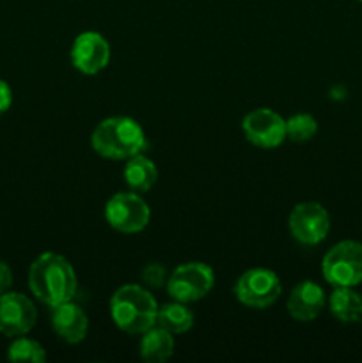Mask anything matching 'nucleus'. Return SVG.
Here are the masks:
<instances>
[{"mask_svg":"<svg viewBox=\"0 0 362 363\" xmlns=\"http://www.w3.org/2000/svg\"><path fill=\"white\" fill-rule=\"evenodd\" d=\"M28 287L41 303L57 307L73 300L77 294V273L66 257L55 252H45L28 268Z\"/></svg>","mask_w":362,"mask_h":363,"instance_id":"f257e3e1","label":"nucleus"},{"mask_svg":"<svg viewBox=\"0 0 362 363\" xmlns=\"http://www.w3.org/2000/svg\"><path fill=\"white\" fill-rule=\"evenodd\" d=\"M91 147L96 155L109 160H128L148 149L144 128L126 116L103 119L91 135Z\"/></svg>","mask_w":362,"mask_h":363,"instance_id":"f03ea898","label":"nucleus"},{"mask_svg":"<svg viewBox=\"0 0 362 363\" xmlns=\"http://www.w3.org/2000/svg\"><path fill=\"white\" fill-rule=\"evenodd\" d=\"M158 303L146 287L126 284L110 298V315L116 326L130 335H142L156 325Z\"/></svg>","mask_w":362,"mask_h":363,"instance_id":"7ed1b4c3","label":"nucleus"},{"mask_svg":"<svg viewBox=\"0 0 362 363\" xmlns=\"http://www.w3.org/2000/svg\"><path fill=\"white\" fill-rule=\"evenodd\" d=\"M323 279L334 287H355L362 282V243L339 241L322 261Z\"/></svg>","mask_w":362,"mask_h":363,"instance_id":"20e7f679","label":"nucleus"},{"mask_svg":"<svg viewBox=\"0 0 362 363\" xmlns=\"http://www.w3.org/2000/svg\"><path fill=\"white\" fill-rule=\"evenodd\" d=\"M215 273L206 262H185L174 268L167 279V293L172 300L194 303L212 293Z\"/></svg>","mask_w":362,"mask_h":363,"instance_id":"39448f33","label":"nucleus"},{"mask_svg":"<svg viewBox=\"0 0 362 363\" xmlns=\"http://www.w3.org/2000/svg\"><path fill=\"white\" fill-rule=\"evenodd\" d=\"M283 293L279 275L272 269L252 268L247 269L234 284V296L241 305L248 308H270Z\"/></svg>","mask_w":362,"mask_h":363,"instance_id":"423d86ee","label":"nucleus"},{"mask_svg":"<svg viewBox=\"0 0 362 363\" xmlns=\"http://www.w3.org/2000/svg\"><path fill=\"white\" fill-rule=\"evenodd\" d=\"M151 211L137 191H119L105 204V220L114 230L123 234H137L148 227Z\"/></svg>","mask_w":362,"mask_h":363,"instance_id":"0eeeda50","label":"nucleus"},{"mask_svg":"<svg viewBox=\"0 0 362 363\" xmlns=\"http://www.w3.org/2000/svg\"><path fill=\"white\" fill-rule=\"evenodd\" d=\"M287 227L297 243L314 247L329 236L330 215L319 202H300L291 209Z\"/></svg>","mask_w":362,"mask_h":363,"instance_id":"6e6552de","label":"nucleus"},{"mask_svg":"<svg viewBox=\"0 0 362 363\" xmlns=\"http://www.w3.org/2000/svg\"><path fill=\"white\" fill-rule=\"evenodd\" d=\"M245 138L259 149H275L286 140V119L272 108H256L241 121Z\"/></svg>","mask_w":362,"mask_h":363,"instance_id":"1a4fd4ad","label":"nucleus"},{"mask_svg":"<svg viewBox=\"0 0 362 363\" xmlns=\"http://www.w3.org/2000/svg\"><path fill=\"white\" fill-rule=\"evenodd\" d=\"M110 43L96 30H85L75 38L70 50L71 64L82 74H98L106 69L110 62Z\"/></svg>","mask_w":362,"mask_h":363,"instance_id":"9d476101","label":"nucleus"},{"mask_svg":"<svg viewBox=\"0 0 362 363\" xmlns=\"http://www.w3.org/2000/svg\"><path fill=\"white\" fill-rule=\"evenodd\" d=\"M38 321V308L21 293L0 294V333L6 337L27 335Z\"/></svg>","mask_w":362,"mask_h":363,"instance_id":"9b49d317","label":"nucleus"},{"mask_svg":"<svg viewBox=\"0 0 362 363\" xmlns=\"http://www.w3.org/2000/svg\"><path fill=\"white\" fill-rule=\"evenodd\" d=\"M327 303L325 291L312 280H304L291 289L287 296V312L298 323H311L323 312Z\"/></svg>","mask_w":362,"mask_h":363,"instance_id":"f8f14e48","label":"nucleus"},{"mask_svg":"<svg viewBox=\"0 0 362 363\" xmlns=\"http://www.w3.org/2000/svg\"><path fill=\"white\" fill-rule=\"evenodd\" d=\"M52 328L60 340L80 344L87 337L89 318L80 305L73 300L52 307Z\"/></svg>","mask_w":362,"mask_h":363,"instance_id":"ddd939ff","label":"nucleus"},{"mask_svg":"<svg viewBox=\"0 0 362 363\" xmlns=\"http://www.w3.org/2000/svg\"><path fill=\"white\" fill-rule=\"evenodd\" d=\"M123 176L131 191L146 194L158 181V169H156L153 160H149L144 152H141V155H135L126 160Z\"/></svg>","mask_w":362,"mask_h":363,"instance_id":"4468645a","label":"nucleus"},{"mask_svg":"<svg viewBox=\"0 0 362 363\" xmlns=\"http://www.w3.org/2000/svg\"><path fill=\"white\" fill-rule=\"evenodd\" d=\"M138 353L142 360L149 363L167 362L174 354V337L162 326L155 325L142 333Z\"/></svg>","mask_w":362,"mask_h":363,"instance_id":"2eb2a0df","label":"nucleus"},{"mask_svg":"<svg viewBox=\"0 0 362 363\" xmlns=\"http://www.w3.org/2000/svg\"><path fill=\"white\" fill-rule=\"evenodd\" d=\"M329 308L334 318L344 325L362 321V296L353 287H336L329 298Z\"/></svg>","mask_w":362,"mask_h":363,"instance_id":"dca6fc26","label":"nucleus"},{"mask_svg":"<svg viewBox=\"0 0 362 363\" xmlns=\"http://www.w3.org/2000/svg\"><path fill=\"white\" fill-rule=\"evenodd\" d=\"M194 321V312L187 307V303L177 300L158 307V314H156V325L165 328L172 335L190 332Z\"/></svg>","mask_w":362,"mask_h":363,"instance_id":"f3484780","label":"nucleus"},{"mask_svg":"<svg viewBox=\"0 0 362 363\" xmlns=\"http://www.w3.org/2000/svg\"><path fill=\"white\" fill-rule=\"evenodd\" d=\"M7 358L11 362H28V363H45L46 351L38 340L27 339L20 335L14 337V342L7 350Z\"/></svg>","mask_w":362,"mask_h":363,"instance_id":"a211bd4d","label":"nucleus"},{"mask_svg":"<svg viewBox=\"0 0 362 363\" xmlns=\"http://www.w3.org/2000/svg\"><path fill=\"white\" fill-rule=\"evenodd\" d=\"M318 133V121L311 113H295L286 119V138L298 142H309Z\"/></svg>","mask_w":362,"mask_h":363,"instance_id":"6ab92c4d","label":"nucleus"},{"mask_svg":"<svg viewBox=\"0 0 362 363\" xmlns=\"http://www.w3.org/2000/svg\"><path fill=\"white\" fill-rule=\"evenodd\" d=\"M167 279H169V272L160 262H149L141 272V280L151 289H160V287L167 286Z\"/></svg>","mask_w":362,"mask_h":363,"instance_id":"aec40b11","label":"nucleus"},{"mask_svg":"<svg viewBox=\"0 0 362 363\" xmlns=\"http://www.w3.org/2000/svg\"><path fill=\"white\" fill-rule=\"evenodd\" d=\"M11 105H13V91L9 84L0 78V116H4L11 108Z\"/></svg>","mask_w":362,"mask_h":363,"instance_id":"412c9836","label":"nucleus"},{"mask_svg":"<svg viewBox=\"0 0 362 363\" xmlns=\"http://www.w3.org/2000/svg\"><path fill=\"white\" fill-rule=\"evenodd\" d=\"M11 286H13V272L7 262L0 261V294L7 293Z\"/></svg>","mask_w":362,"mask_h":363,"instance_id":"4be33fe9","label":"nucleus"},{"mask_svg":"<svg viewBox=\"0 0 362 363\" xmlns=\"http://www.w3.org/2000/svg\"><path fill=\"white\" fill-rule=\"evenodd\" d=\"M358 2H362V0H358Z\"/></svg>","mask_w":362,"mask_h":363,"instance_id":"5701e85b","label":"nucleus"}]
</instances>
